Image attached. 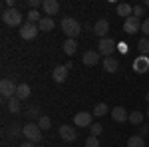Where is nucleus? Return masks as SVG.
Instances as JSON below:
<instances>
[{"label":"nucleus","instance_id":"f257e3e1","mask_svg":"<svg viewBox=\"0 0 149 147\" xmlns=\"http://www.w3.org/2000/svg\"><path fill=\"white\" fill-rule=\"evenodd\" d=\"M60 28H62V32L68 36V38H72V40H76V38L81 34V26L76 18H64V20L60 22Z\"/></svg>","mask_w":149,"mask_h":147},{"label":"nucleus","instance_id":"f03ea898","mask_svg":"<svg viewBox=\"0 0 149 147\" xmlns=\"http://www.w3.org/2000/svg\"><path fill=\"white\" fill-rule=\"evenodd\" d=\"M2 22L6 26H22V12L18 8H4L2 10Z\"/></svg>","mask_w":149,"mask_h":147},{"label":"nucleus","instance_id":"7ed1b4c3","mask_svg":"<svg viewBox=\"0 0 149 147\" xmlns=\"http://www.w3.org/2000/svg\"><path fill=\"white\" fill-rule=\"evenodd\" d=\"M16 90H18V84L10 78H4L0 82V93H2V100H12V98H16Z\"/></svg>","mask_w":149,"mask_h":147},{"label":"nucleus","instance_id":"20e7f679","mask_svg":"<svg viewBox=\"0 0 149 147\" xmlns=\"http://www.w3.org/2000/svg\"><path fill=\"white\" fill-rule=\"evenodd\" d=\"M24 137L30 141V143H40L42 141V129L38 123H28L24 125Z\"/></svg>","mask_w":149,"mask_h":147},{"label":"nucleus","instance_id":"39448f33","mask_svg":"<svg viewBox=\"0 0 149 147\" xmlns=\"http://www.w3.org/2000/svg\"><path fill=\"white\" fill-rule=\"evenodd\" d=\"M115 50H117V44H115V40H111V38H102L100 44H97V52L105 58H111V54H113Z\"/></svg>","mask_w":149,"mask_h":147},{"label":"nucleus","instance_id":"423d86ee","mask_svg":"<svg viewBox=\"0 0 149 147\" xmlns=\"http://www.w3.org/2000/svg\"><path fill=\"white\" fill-rule=\"evenodd\" d=\"M40 32V28H38V24H32V22H24L20 26V38L22 40H34L36 36Z\"/></svg>","mask_w":149,"mask_h":147},{"label":"nucleus","instance_id":"0eeeda50","mask_svg":"<svg viewBox=\"0 0 149 147\" xmlns=\"http://www.w3.org/2000/svg\"><path fill=\"white\" fill-rule=\"evenodd\" d=\"M74 123H76V127H90L92 125V113L88 111H80L74 115Z\"/></svg>","mask_w":149,"mask_h":147},{"label":"nucleus","instance_id":"6e6552de","mask_svg":"<svg viewBox=\"0 0 149 147\" xmlns=\"http://www.w3.org/2000/svg\"><path fill=\"white\" fill-rule=\"evenodd\" d=\"M139 28H141V24H139V18H135V16H129L127 20H123V32H127V34H135V32H139Z\"/></svg>","mask_w":149,"mask_h":147},{"label":"nucleus","instance_id":"1a4fd4ad","mask_svg":"<svg viewBox=\"0 0 149 147\" xmlns=\"http://www.w3.org/2000/svg\"><path fill=\"white\" fill-rule=\"evenodd\" d=\"M60 137H62L66 143H72V141H76L78 133H76V129L70 127V125H60Z\"/></svg>","mask_w":149,"mask_h":147},{"label":"nucleus","instance_id":"9d476101","mask_svg":"<svg viewBox=\"0 0 149 147\" xmlns=\"http://www.w3.org/2000/svg\"><path fill=\"white\" fill-rule=\"evenodd\" d=\"M133 70H135L137 74H145V72L149 70V58L139 54V56L133 60Z\"/></svg>","mask_w":149,"mask_h":147},{"label":"nucleus","instance_id":"9b49d317","mask_svg":"<svg viewBox=\"0 0 149 147\" xmlns=\"http://www.w3.org/2000/svg\"><path fill=\"white\" fill-rule=\"evenodd\" d=\"M42 8H44V14L50 18V16H56L60 12V4H58V0H44Z\"/></svg>","mask_w":149,"mask_h":147},{"label":"nucleus","instance_id":"f8f14e48","mask_svg":"<svg viewBox=\"0 0 149 147\" xmlns=\"http://www.w3.org/2000/svg\"><path fill=\"white\" fill-rule=\"evenodd\" d=\"M111 119L113 121H117V123H125V121H129V113L123 109V107H113L111 109Z\"/></svg>","mask_w":149,"mask_h":147},{"label":"nucleus","instance_id":"ddd939ff","mask_svg":"<svg viewBox=\"0 0 149 147\" xmlns=\"http://www.w3.org/2000/svg\"><path fill=\"white\" fill-rule=\"evenodd\" d=\"M68 72L70 70L66 68V66H56V68L52 70V78L56 79L58 84H64V82L68 79Z\"/></svg>","mask_w":149,"mask_h":147},{"label":"nucleus","instance_id":"4468645a","mask_svg":"<svg viewBox=\"0 0 149 147\" xmlns=\"http://www.w3.org/2000/svg\"><path fill=\"white\" fill-rule=\"evenodd\" d=\"M107 32H109V22L107 20H97L95 26H93V34L100 36V40H102V38H105Z\"/></svg>","mask_w":149,"mask_h":147},{"label":"nucleus","instance_id":"2eb2a0df","mask_svg":"<svg viewBox=\"0 0 149 147\" xmlns=\"http://www.w3.org/2000/svg\"><path fill=\"white\" fill-rule=\"evenodd\" d=\"M6 135L10 137V139H18L20 135H24V127H22L20 123H16V121H14V123L8 125V129H6Z\"/></svg>","mask_w":149,"mask_h":147},{"label":"nucleus","instance_id":"dca6fc26","mask_svg":"<svg viewBox=\"0 0 149 147\" xmlns=\"http://www.w3.org/2000/svg\"><path fill=\"white\" fill-rule=\"evenodd\" d=\"M81 62H84L86 66L93 68V66L100 62V52H92V50H90V52H86V54L81 56Z\"/></svg>","mask_w":149,"mask_h":147},{"label":"nucleus","instance_id":"f3484780","mask_svg":"<svg viewBox=\"0 0 149 147\" xmlns=\"http://www.w3.org/2000/svg\"><path fill=\"white\" fill-rule=\"evenodd\" d=\"M103 70L109 72V74H113V72L119 70V62H117L115 58H105V60H103Z\"/></svg>","mask_w":149,"mask_h":147},{"label":"nucleus","instance_id":"a211bd4d","mask_svg":"<svg viewBox=\"0 0 149 147\" xmlns=\"http://www.w3.org/2000/svg\"><path fill=\"white\" fill-rule=\"evenodd\" d=\"M54 26H56V24H54V20H52V18H48V16H44V18L38 22L40 32H52V30H54Z\"/></svg>","mask_w":149,"mask_h":147},{"label":"nucleus","instance_id":"6ab92c4d","mask_svg":"<svg viewBox=\"0 0 149 147\" xmlns=\"http://www.w3.org/2000/svg\"><path fill=\"white\" fill-rule=\"evenodd\" d=\"M62 48H64V52H66L68 56H74V54L78 52V42H76V40H72V38H68V40L62 44Z\"/></svg>","mask_w":149,"mask_h":147},{"label":"nucleus","instance_id":"aec40b11","mask_svg":"<svg viewBox=\"0 0 149 147\" xmlns=\"http://www.w3.org/2000/svg\"><path fill=\"white\" fill-rule=\"evenodd\" d=\"M30 95V86L28 84H18V90H16V98L22 102V100H28Z\"/></svg>","mask_w":149,"mask_h":147},{"label":"nucleus","instance_id":"412c9836","mask_svg":"<svg viewBox=\"0 0 149 147\" xmlns=\"http://www.w3.org/2000/svg\"><path fill=\"white\" fill-rule=\"evenodd\" d=\"M117 14L125 16V20H127L129 16H133V6H129V4H117Z\"/></svg>","mask_w":149,"mask_h":147},{"label":"nucleus","instance_id":"4be33fe9","mask_svg":"<svg viewBox=\"0 0 149 147\" xmlns=\"http://www.w3.org/2000/svg\"><path fill=\"white\" fill-rule=\"evenodd\" d=\"M129 123H133V125H141L143 123V113L139 111H131L129 113Z\"/></svg>","mask_w":149,"mask_h":147},{"label":"nucleus","instance_id":"5701e85b","mask_svg":"<svg viewBox=\"0 0 149 147\" xmlns=\"http://www.w3.org/2000/svg\"><path fill=\"white\" fill-rule=\"evenodd\" d=\"M20 100L18 98H12V100H8V111L10 113H20Z\"/></svg>","mask_w":149,"mask_h":147},{"label":"nucleus","instance_id":"b1692460","mask_svg":"<svg viewBox=\"0 0 149 147\" xmlns=\"http://www.w3.org/2000/svg\"><path fill=\"white\" fill-rule=\"evenodd\" d=\"M127 147H145V143H143V137L141 135H133L127 139Z\"/></svg>","mask_w":149,"mask_h":147},{"label":"nucleus","instance_id":"393cba45","mask_svg":"<svg viewBox=\"0 0 149 147\" xmlns=\"http://www.w3.org/2000/svg\"><path fill=\"white\" fill-rule=\"evenodd\" d=\"M137 48H139V52H141V56H149V38H141Z\"/></svg>","mask_w":149,"mask_h":147},{"label":"nucleus","instance_id":"a878e982","mask_svg":"<svg viewBox=\"0 0 149 147\" xmlns=\"http://www.w3.org/2000/svg\"><path fill=\"white\" fill-rule=\"evenodd\" d=\"M38 125H40V129H50L52 127V119L48 117V115H40V119H38Z\"/></svg>","mask_w":149,"mask_h":147},{"label":"nucleus","instance_id":"bb28decb","mask_svg":"<svg viewBox=\"0 0 149 147\" xmlns=\"http://www.w3.org/2000/svg\"><path fill=\"white\" fill-rule=\"evenodd\" d=\"M107 113V103H97L95 107H93V115H97V117H102Z\"/></svg>","mask_w":149,"mask_h":147},{"label":"nucleus","instance_id":"cd10ccee","mask_svg":"<svg viewBox=\"0 0 149 147\" xmlns=\"http://www.w3.org/2000/svg\"><path fill=\"white\" fill-rule=\"evenodd\" d=\"M42 18H44V16H40V12H38V10H30V12H28V22L38 24Z\"/></svg>","mask_w":149,"mask_h":147},{"label":"nucleus","instance_id":"c85d7f7f","mask_svg":"<svg viewBox=\"0 0 149 147\" xmlns=\"http://www.w3.org/2000/svg\"><path fill=\"white\" fill-rule=\"evenodd\" d=\"M143 14H145V6H143V4H135V6H133V16L139 18V16H143Z\"/></svg>","mask_w":149,"mask_h":147},{"label":"nucleus","instance_id":"c756f323","mask_svg":"<svg viewBox=\"0 0 149 147\" xmlns=\"http://www.w3.org/2000/svg\"><path fill=\"white\" fill-rule=\"evenodd\" d=\"M28 117H32V119H40V113H38V107L32 105V107H28V111H26Z\"/></svg>","mask_w":149,"mask_h":147},{"label":"nucleus","instance_id":"7c9ffc66","mask_svg":"<svg viewBox=\"0 0 149 147\" xmlns=\"http://www.w3.org/2000/svg\"><path fill=\"white\" fill-rule=\"evenodd\" d=\"M86 147H100V139L93 137V135H90L88 139H86Z\"/></svg>","mask_w":149,"mask_h":147},{"label":"nucleus","instance_id":"2f4dec72","mask_svg":"<svg viewBox=\"0 0 149 147\" xmlns=\"http://www.w3.org/2000/svg\"><path fill=\"white\" fill-rule=\"evenodd\" d=\"M102 131H103V125L102 123H92V135L93 137H97Z\"/></svg>","mask_w":149,"mask_h":147},{"label":"nucleus","instance_id":"473e14b6","mask_svg":"<svg viewBox=\"0 0 149 147\" xmlns=\"http://www.w3.org/2000/svg\"><path fill=\"white\" fill-rule=\"evenodd\" d=\"M141 32L145 34V38H149V18H145V20L141 22Z\"/></svg>","mask_w":149,"mask_h":147},{"label":"nucleus","instance_id":"72a5a7b5","mask_svg":"<svg viewBox=\"0 0 149 147\" xmlns=\"http://www.w3.org/2000/svg\"><path fill=\"white\" fill-rule=\"evenodd\" d=\"M28 4H30V8H32V10H36L38 6H42V4H44V0H28Z\"/></svg>","mask_w":149,"mask_h":147},{"label":"nucleus","instance_id":"f704fd0d","mask_svg":"<svg viewBox=\"0 0 149 147\" xmlns=\"http://www.w3.org/2000/svg\"><path fill=\"white\" fill-rule=\"evenodd\" d=\"M117 50H119L121 54H125V52L129 50V48H127V44H125V42H119V44H117Z\"/></svg>","mask_w":149,"mask_h":147},{"label":"nucleus","instance_id":"c9c22d12","mask_svg":"<svg viewBox=\"0 0 149 147\" xmlns=\"http://www.w3.org/2000/svg\"><path fill=\"white\" fill-rule=\"evenodd\" d=\"M139 131H141V137L147 135V133H149V125L147 123H141V129H139Z\"/></svg>","mask_w":149,"mask_h":147},{"label":"nucleus","instance_id":"e433bc0d","mask_svg":"<svg viewBox=\"0 0 149 147\" xmlns=\"http://www.w3.org/2000/svg\"><path fill=\"white\" fill-rule=\"evenodd\" d=\"M20 147H36V143H30V141H26V143H20Z\"/></svg>","mask_w":149,"mask_h":147},{"label":"nucleus","instance_id":"4c0bfd02","mask_svg":"<svg viewBox=\"0 0 149 147\" xmlns=\"http://www.w3.org/2000/svg\"><path fill=\"white\" fill-rule=\"evenodd\" d=\"M143 6H145V8H149V0H145V2H143Z\"/></svg>","mask_w":149,"mask_h":147},{"label":"nucleus","instance_id":"58836bf2","mask_svg":"<svg viewBox=\"0 0 149 147\" xmlns=\"http://www.w3.org/2000/svg\"><path fill=\"white\" fill-rule=\"evenodd\" d=\"M145 100H147V103H149V93H147V95H145Z\"/></svg>","mask_w":149,"mask_h":147},{"label":"nucleus","instance_id":"ea45409f","mask_svg":"<svg viewBox=\"0 0 149 147\" xmlns=\"http://www.w3.org/2000/svg\"><path fill=\"white\" fill-rule=\"evenodd\" d=\"M147 117H149V109H147Z\"/></svg>","mask_w":149,"mask_h":147}]
</instances>
